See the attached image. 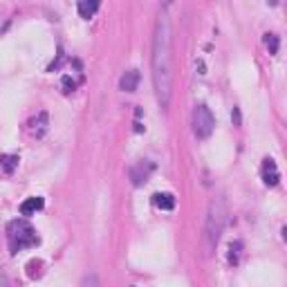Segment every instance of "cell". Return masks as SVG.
Segmentation results:
<instances>
[{
    "label": "cell",
    "mask_w": 287,
    "mask_h": 287,
    "mask_svg": "<svg viewBox=\"0 0 287 287\" xmlns=\"http://www.w3.org/2000/svg\"><path fill=\"white\" fill-rule=\"evenodd\" d=\"M150 65H153V83H155L157 101H160L162 108H168L173 94V27H171L168 7H162L155 20Z\"/></svg>",
    "instance_id": "obj_1"
},
{
    "label": "cell",
    "mask_w": 287,
    "mask_h": 287,
    "mask_svg": "<svg viewBox=\"0 0 287 287\" xmlns=\"http://www.w3.org/2000/svg\"><path fill=\"white\" fill-rule=\"evenodd\" d=\"M224 222H227V206H224V200L211 202L209 216H206V222H204V236H202L206 256H211L213 251H216L218 240H220L222 229H224Z\"/></svg>",
    "instance_id": "obj_2"
},
{
    "label": "cell",
    "mask_w": 287,
    "mask_h": 287,
    "mask_svg": "<svg viewBox=\"0 0 287 287\" xmlns=\"http://www.w3.org/2000/svg\"><path fill=\"white\" fill-rule=\"evenodd\" d=\"M7 240H9L11 254L25 249V247L38 245L36 229H34L27 220H14V222H9V227H7Z\"/></svg>",
    "instance_id": "obj_3"
},
{
    "label": "cell",
    "mask_w": 287,
    "mask_h": 287,
    "mask_svg": "<svg viewBox=\"0 0 287 287\" xmlns=\"http://www.w3.org/2000/svg\"><path fill=\"white\" fill-rule=\"evenodd\" d=\"M213 128H216V117H213V112L206 108V106H198V108L193 110V133H195V137H200V139L211 137Z\"/></svg>",
    "instance_id": "obj_4"
},
{
    "label": "cell",
    "mask_w": 287,
    "mask_h": 287,
    "mask_svg": "<svg viewBox=\"0 0 287 287\" xmlns=\"http://www.w3.org/2000/svg\"><path fill=\"white\" fill-rule=\"evenodd\" d=\"M260 175H263V182L267 184V187H276L280 182V173H278V166L276 162L272 160V157H265L263 160V166H260Z\"/></svg>",
    "instance_id": "obj_5"
},
{
    "label": "cell",
    "mask_w": 287,
    "mask_h": 287,
    "mask_svg": "<svg viewBox=\"0 0 287 287\" xmlns=\"http://www.w3.org/2000/svg\"><path fill=\"white\" fill-rule=\"evenodd\" d=\"M155 171V164L153 162H137L133 168H131V179L135 187H142V184L148 179V175Z\"/></svg>",
    "instance_id": "obj_6"
},
{
    "label": "cell",
    "mask_w": 287,
    "mask_h": 287,
    "mask_svg": "<svg viewBox=\"0 0 287 287\" xmlns=\"http://www.w3.org/2000/svg\"><path fill=\"white\" fill-rule=\"evenodd\" d=\"M137 83H139V72L137 70L123 72L121 79H119V88L123 90V92H135V90H137Z\"/></svg>",
    "instance_id": "obj_7"
},
{
    "label": "cell",
    "mask_w": 287,
    "mask_h": 287,
    "mask_svg": "<svg viewBox=\"0 0 287 287\" xmlns=\"http://www.w3.org/2000/svg\"><path fill=\"white\" fill-rule=\"evenodd\" d=\"M43 206H45V200L43 198H27L20 204V213H22V216H34V213L41 211Z\"/></svg>",
    "instance_id": "obj_8"
},
{
    "label": "cell",
    "mask_w": 287,
    "mask_h": 287,
    "mask_svg": "<svg viewBox=\"0 0 287 287\" xmlns=\"http://www.w3.org/2000/svg\"><path fill=\"white\" fill-rule=\"evenodd\" d=\"M47 126H49V117H47V112H38V117L32 121V133L36 135V137H43L45 133H47Z\"/></svg>",
    "instance_id": "obj_9"
},
{
    "label": "cell",
    "mask_w": 287,
    "mask_h": 287,
    "mask_svg": "<svg viewBox=\"0 0 287 287\" xmlns=\"http://www.w3.org/2000/svg\"><path fill=\"white\" fill-rule=\"evenodd\" d=\"M76 9H79V16L88 20V18H92L94 11L99 9V3H97V0H79Z\"/></svg>",
    "instance_id": "obj_10"
},
{
    "label": "cell",
    "mask_w": 287,
    "mask_h": 287,
    "mask_svg": "<svg viewBox=\"0 0 287 287\" xmlns=\"http://www.w3.org/2000/svg\"><path fill=\"white\" fill-rule=\"evenodd\" d=\"M153 202H155L157 209H162V211H171L173 206H175V198H173V193H155Z\"/></svg>",
    "instance_id": "obj_11"
},
{
    "label": "cell",
    "mask_w": 287,
    "mask_h": 287,
    "mask_svg": "<svg viewBox=\"0 0 287 287\" xmlns=\"http://www.w3.org/2000/svg\"><path fill=\"white\" fill-rule=\"evenodd\" d=\"M0 166H3L5 173H14L16 166H18V155H0Z\"/></svg>",
    "instance_id": "obj_12"
},
{
    "label": "cell",
    "mask_w": 287,
    "mask_h": 287,
    "mask_svg": "<svg viewBox=\"0 0 287 287\" xmlns=\"http://www.w3.org/2000/svg\"><path fill=\"white\" fill-rule=\"evenodd\" d=\"M240 251H243V243H240V240H236V243L229 245V263H231V265H238Z\"/></svg>",
    "instance_id": "obj_13"
},
{
    "label": "cell",
    "mask_w": 287,
    "mask_h": 287,
    "mask_svg": "<svg viewBox=\"0 0 287 287\" xmlns=\"http://www.w3.org/2000/svg\"><path fill=\"white\" fill-rule=\"evenodd\" d=\"M265 45H267L269 54H276V52H278V45H280L276 34H265Z\"/></svg>",
    "instance_id": "obj_14"
},
{
    "label": "cell",
    "mask_w": 287,
    "mask_h": 287,
    "mask_svg": "<svg viewBox=\"0 0 287 287\" xmlns=\"http://www.w3.org/2000/svg\"><path fill=\"white\" fill-rule=\"evenodd\" d=\"M61 83H63V90H65V92H72V90L76 88V81H74L72 76H63V81H61Z\"/></svg>",
    "instance_id": "obj_15"
},
{
    "label": "cell",
    "mask_w": 287,
    "mask_h": 287,
    "mask_svg": "<svg viewBox=\"0 0 287 287\" xmlns=\"http://www.w3.org/2000/svg\"><path fill=\"white\" fill-rule=\"evenodd\" d=\"M81 287H99V278L97 274H90V276H86V280H83Z\"/></svg>",
    "instance_id": "obj_16"
},
{
    "label": "cell",
    "mask_w": 287,
    "mask_h": 287,
    "mask_svg": "<svg viewBox=\"0 0 287 287\" xmlns=\"http://www.w3.org/2000/svg\"><path fill=\"white\" fill-rule=\"evenodd\" d=\"M0 287H9V278H7V274H5L3 267H0Z\"/></svg>",
    "instance_id": "obj_17"
},
{
    "label": "cell",
    "mask_w": 287,
    "mask_h": 287,
    "mask_svg": "<svg viewBox=\"0 0 287 287\" xmlns=\"http://www.w3.org/2000/svg\"><path fill=\"white\" fill-rule=\"evenodd\" d=\"M231 119H233V126H240V110H238V108H233Z\"/></svg>",
    "instance_id": "obj_18"
},
{
    "label": "cell",
    "mask_w": 287,
    "mask_h": 287,
    "mask_svg": "<svg viewBox=\"0 0 287 287\" xmlns=\"http://www.w3.org/2000/svg\"><path fill=\"white\" fill-rule=\"evenodd\" d=\"M131 287H135V285H131Z\"/></svg>",
    "instance_id": "obj_19"
}]
</instances>
